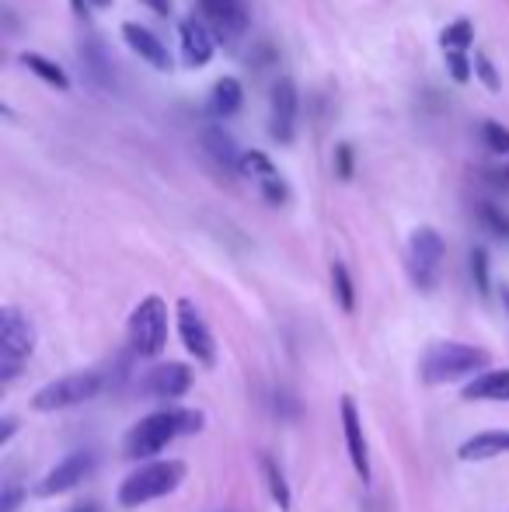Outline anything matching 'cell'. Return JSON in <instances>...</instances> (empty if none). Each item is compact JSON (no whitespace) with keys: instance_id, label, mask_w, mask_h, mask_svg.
Wrapping results in <instances>:
<instances>
[{"instance_id":"5","label":"cell","mask_w":509,"mask_h":512,"mask_svg":"<svg viewBox=\"0 0 509 512\" xmlns=\"http://www.w3.org/2000/svg\"><path fill=\"white\" fill-rule=\"evenodd\" d=\"M35 349V328L18 307H4L0 314V377L14 380Z\"/></svg>"},{"instance_id":"23","label":"cell","mask_w":509,"mask_h":512,"mask_svg":"<svg viewBox=\"0 0 509 512\" xmlns=\"http://www.w3.org/2000/svg\"><path fill=\"white\" fill-rule=\"evenodd\" d=\"M332 286H335V297H339L342 310H353L356 307V293H353V279H349V269L342 262L332 265Z\"/></svg>"},{"instance_id":"34","label":"cell","mask_w":509,"mask_h":512,"mask_svg":"<svg viewBox=\"0 0 509 512\" xmlns=\"http://www.w3.org/2000/svg\"><path fill=\"white\" fill-rule=\"evenodd\" d=\"M70 4H74V11L81 14L84 21H88V14H91V4H88V0H70Z\"/></svg>"},{"instance_id":"27","label":"cell","mask_w":509,"mask_h":512,"mask_svg":"<svg viewBox=\"0 0 509 512\" xmlns=\"http://www.w3.org/2000/svg\"><path fill=\"white\" fill-rule=\"evenodd\" d=\"M482 136H485V147H489L492 154H509V129L506 126H499V122H485Z\"/></svg>"},{"instance_id":"9","label":"cell","mask_w":509,"mask_h":512,"mask_svg":"<svg viewBox=\"0 0 509 512\" xmlns=\"http://www.w3.org/2000/svg\"><path fill=\"white\" fill-rule=\"evenodd\" d=\"M293 126H297V88L290 77H276L269 95V136L276 143H290Z\"/></svg>"},{"instance_id":"2","label":"cell","mask_w":509,"mask_h":512,"mask_svg":"<svg viewBox=\"0 0 509 512\" xmlns=\"http://www.w3.org/2000/svg\"><path fill=\"white\" fill-rule=\"evenodd\" d=\"M185 481V464L182 460H154V464H143L140 471H133L119 485V506L136 509L143 502H154L161 495L175 492Z\"/></svg>"},{"instance_id":"33","label":"cell","mask_w":509,"mask_h":512,"mask_svg":"<svg viewBox=\"0 0 509 512\" xmlns=\"http://www.w3.org/2000/svg\"><path fill=\"white\" fill-rule=\"evenodd\" d=\"M14 429H18V422H14V418H4V432H0V446H7V439L14 436Z\"/></svg>"},{"instance_id":"18","label":"cell","mask_w":509,"mask_h":512,"mask_svg":"<svg viewBox=\"0 0 509 512\" xmlns=\"http://www.w3.org/2000/svg\"><path fill=\"white\" fill-rule=\"evenodd\" d=\"M245 102V91H241V84L234 81V77H220L217 84H213L210 91V105L217 115H234Z\"/></svg>"},{"instance_id":"15","label":"cell","mask_w":509,"mask_h":512,"mask_svg":"<svg viewBox=\"0 0 509 512\" xmlns=\"http://www.w3.org/2000/svg\"><path fill=\"white\" fill-rule=\"evenodd\" d=\"M123 39H126V46L133 49L140 60H147L154 70H171V56H168V49H164V42L157 39L150 28H143V25H136V21H129V25H123Z\"/></svg>"},{"instance_id":"12","label":"cell","mask_w":509,"mask_h":512,"mask_svg":"<svg viewBox=\"0 0 509 512\" xmlns=\"http://www.w3.org/2000/svg\"><path fill=\"white\" fill-rule=\"evenodd\" d=\"M192 384V370L182 363H161L143 377V391L150 398H182Z\"/></svg>"},{"instance_id":"14","label":"cell","mask_w":509,"mask_h":512,"mask_svg":"<svg viewBox=\"0 0 509 512\" xmlns=\"http://www.w3.org/2000/svg\"><path fill=\"white\" fill-rule=\"evenodd\" d=\"M178 39H182L185 67H206V63L213 60V35L203 21L185 18L182 25H178Z\"/></svg>"},{"instance_id":"6","label":"cell","mask_w":509,"mask_h":512,"mask_svg":"<svg viewBox=\"0 0 509 512\" xmlns=\"http://www.w3.org/2000/svg\"><path fill=\"white\" fill-rule=\"evenodd\" d=\"M102 387V377L98 373H70V377H60L53 384H46L42 391H35L32 408L35 411H63L91 401Z\"/></svg>"},{"instance_id":"28","label":"cell","mask_w":509,"mask_h":512,"mask_svg":"<svg viewBox=\"0 0 509 512\" xmlns=\"http://www.w3.org/2000/svg\"><path fill=\"white\" fill-rule=\"evenodd\" d=\"M335 175L346 182V178H353V147L349 143H339L335 147Z\"/></svg>"},{"instance_id":"24","label":"cell","mask_w":509,"mask_h":512,"mask_svg":"<svg viewBox=\"0 0 509 512\" xmlns=\"http://www.w3.org/2000/svg\"><path fill=\"white\" fill-rule=\"evenodd\" d=\"M265 478H269V492H272V499L279 502V509L290 512V488H286L283 471H279V467L272 464V460H265Z\"/></svg>"},{"instance_id":"3","label":"cell","mask_w":509,"mask_h":512,"mask_svg":"<svg viewBox=\"0 0 509 512\" xmlns=\"http://www.w3.org/2000/svg\"><path fill=\"white\" fill-rule=\"evenodd\" d=\"M489 366V352L475 349V345L464 342H436L433 349L422 356V380L426 384H450V380H461L475 370Z\"/></svg>"},{"instance_id":"30","label":"cell","mask_w":509,"mask_h":512,"mask_svg":"<svg viewBox=\"0 0 509 512\" xmlns=\"http://www.w3.org/2000/svg\"><path fill=\"white\" fill-rule=\"evenodd\" d=\"M475 67H478V77H482V81H485V88H489V91H496V88H499V77H496V70H492L489 56L475 53Z\"/></svg>"},{"instance_id":"32","label":"cell","mask_w":509,"mask_h":512,"mask_svg":"<svg viewBox=\"0 0 509 512\" xmlns=\"http://www.w3.org/2000/svg\"><path fill=\"white\" fill-rule=\"evenodd\" d=\"M143 4H147L150 11H157V14H171V0H143Z\"/></svg>"},{"instance_id":"10","label":"cell","mask_w":509,"mask_h":512,"mask_svg":"<svg viewBox=\"0 0 509 512\" xmlns=\"http://www.w3.org/2000/svg\"><path fill=\"white\" fill-rule=\"evenodd\" d=\"M91 471H95V453L77 450V453H70V457H63L60 464H56L53 471L39 481L35 492H39L42 499H49V495H63V492H70V488L81 485Z\"/></svg>"},{"instance_id":"13","label":"cell","mask_w":509,"mask_h":512,"mask_svg":"<svg viewBox=\"0 0 509 512\" xmlns=\"http://www.w3.org/2000/svg\"><path fill=\"white\" fill-rule=\"evenodd\" d=\"M342 432H346V446H349V460H353L356 474L363 481H370V453H367V436H363V422L360 411H356L353 398H342Z\"/></svg>"},{"instance_id":"20","label":"cell","mask_w":509,"mask_h":512,"mask_svg":"<svg viewBox=\"0 0 509 512\" xmlns=\"http://www.w3.org/2000/svg\"><path fill=\"white\" fill-rule=\"evenodd\" d=\"M241 171H245L248 178H255L258 185H272V182H279V175H276V164L269 161V157L262 154V150H252V154H241Z\"/></svg>"},{"instance_id":"22","label":"cell","mask_w":509,"mask_h":512,"mask_svg":"<svg viewBox=\"0 0 509 512\" xmlns=\"http://www.w3.org/2000/svg\"><path fill=\"white\" fill-rule=\"evenodd\" d=\"M21 63H25V67L28 70H35V74H39L42 77V81H46V84H53V88H67V74H63V67H56V63H49L46 60V56H35V53H25V56H21Z\"/></svg>"},{"instance_id":"21","label":"cell","mask_w":509,"mask_h":512,"mask_svg":"<svg viewBox=\"0 0 509 512\" xmlns=\"http://www.w3.org/2000/svg\"><path fill=\"white\" fill-rule=\"evenodd\" d=\"M471 39H475V28H471V21H468V18L454 21V25H450L447 32L440 35L443 53H468V49H471Z\"/></svg>"},{"instance_id":"36","label":"cell","mask_w":509,"mask_h":512,"mask_svg":"<svg viewBox=\"0 0 509 512\" xmlns=\"http://www.w3.org/2000/svg\"><path fill=\"white\" fill-rule=\"evenodd\" d=\"M88 4H91V7H109L112 0H88Z\"/></svg>"},{"instance_id":"26","label":"cell","mask_w":509,"mask_h":512,"mask_svg":"<svg viewBox=\"0 0 509 512\" xmlns=\"http://www.w3.org/2000/svg\"><path fill=\"white\" fill-rule=\"evenodd\" d=\"M471 276H475V286L482 297H489L492 293V283H489V255H485V248H475L471 251Z\"/></svg>"},{"instance_id":"35","label":"cell","mask_w":509,"mask_h":512,"mask_svg":"<svg viewBox=\"0 0 509 512\" xmlns=\"http://www.w3.org/2000/svg\"><path fill=\"white\" fill-rule=\"evenodd\" d=\"M70 512H98L95 506H91V502H88V506H77V509H70Z\"/></svg>"},{"instance_id":"11","label":"cell","mask_w":509,"mask_h":512,"mask_svg":"<svg viewBox=\"0 0 509 512\" xmlns=\"http://www.w3.org/2000/svg\"><path fill=\"white\" fill-rule=\"evenodd\" d=\"M199 11H203L206 28L217 42H234L248 25L245 7L238 0H199Z\"/></svg>"},{"instance_id":"29","label":"cell","mask_w":509,"mask_h":512,"mask_svg":"<svg viewBox=\"0 0 509 512\" xmlns=\"http://www.w3.org/2000/svg\"><path fill=\"white\" fill-rule=\"evenodd\" d=\"M447 63H450V74H454V81H468L471 77V67H468V53H447Z\"/></svg>"},{"instance_id":"37","label":"cell","mask_w":509,"mask_h":512,"mask_svg":"<svg viewBox=\"0 0 509 512\" xmlns=\"http://www.w3.org/2000/svg\"><path fill=\"white\" fill-rule=\"evenodd\" d=\"M506 178H509V168H506Z\"/></svg>"},{"instance_id":"8","label":"cell","mask_w":509,"mask_h":512,"mask_svg":"<svg viewBox=\"0 0 509 512\" xmlns=\"http://www.w3.org/2000/svg\"><path fill=\"white\" fill-rule=\"evenodd\" d=\"M178 335H182L185 349L196 363L213 366L217 363V342H213V331L206 328L203 314L192 300H178Z\"/></svg>"},{"instance_id":"7","label":"cell","mask_w":509,"mask_h":512,"mask_svg":"<svg viewBox=\"0 0 509 512\" xmlns=\"http://www.w3.org/2000/svg\"><path fill=\"white\" fill-rule=\"evenodd\" d=\"M443 265V237L433 227H419L408 241V272L422 293H429L440 279Z\"/></svg>"},{"instance_id":"4","label":"cell","mask_w":509,"mask_h":512,"mask_svg":"<svg viewBox=\"0 0 509 512\" xmlns=\"http://www.w3.org/2000/svg\"><path fill=\"white\" fill-rule=\"evenodd\" d=\"M129 345L136 356H161L168 345V307L161 297H143L129 314Z\"/></svg>"},{"instance_id":"16","label":"cell","mask_w":509,"mask_h":512,"mask_svg":"<svg viewBox=\"0 0 509 512\" xmlns=\"http://www.w3.org/2000/svg\"><path fill=\"white\" fill-rule=\"evenodd\" d=\"M464 401H509V370H485L464 387Z\"/></svg>"},{"instance_id":"17","label":"cell","mask_w":509,"mask_h":512,"mask_svg":"<svg viewBox=\"0 0 509 512\" xmlns=\"http://www.w3.org/2000/svg\"><path fill=\"white\" fill-rule=\"evenodd\" d=\"M509 453V429L506 432H478L468 443H461V460H492Z\"/></svg>"},{"instance_id":"1","label":"cell","mask_w":509,"mask_h":512,"mask_svg":"<svg viewBox=\"0 0 509 512\" xmlns=\"http://www.w3.org/2000/svg\"><path fill=\"white\" fill-rule=\"evenodd\" d=\"M203 429V411L196 408H164L154 415L140 418L133 429L126 432V457L143 460L161 453L168 443H175L178 436H192Z\"/></svg>"},{"instance_id":"31","label":"cell","mask_w":509,"mask_h":512,"mask_svg":"<svg viewBox=\"0 0 509 512\" xmlns=\"http://www.w3.org/2000/svg\"><path fill=\"white\" fill-rule=\"evenodd\" d=\"M18 499H21L18 488L7 485V488H4V502H0V506H4V512H14V506H18Z\"/></svg>"},{"instance_id":"19","label":"cell","mask_w":509,"mask_h":512,"mask_svg":"<svg viewBox=\"0 0 509 512\" xmlns=\"http://www.w3.org/2000/svg\"><path fill=\"white\" fill-rule=\"evenodd\" d=\"M203 143H206V150L224 164V168H241V154H238V147H234L231 136H224L220 129H206Z\"/></svg>"},{"instance_id":"25","label":"cell","mask_w":509,"mask_h":512,"mask_svg":"<svg viewBox=\"0 0 509 512\" xmlns=\"http://www.w3.org/2000/svg\"><path fill=\"white\" fill-rule=\"evenodd\" d=\"M478 213H482V223H485V230H489V234H496V237H503V241H509V216L503 213V209L485 203L482 209H478Z\"/></svg>"}]
</instances>
